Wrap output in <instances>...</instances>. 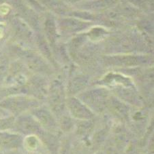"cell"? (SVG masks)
<instances>
[{
	"instance_id": "cell-1",
	"label": "cell",
	"mask_w": 154,
	"mask_h": 154,
	"mask_svg": "<svg viewBox=\"0 0 154 154\" xmlns=\"http://www.w3.org/2000/svg\"><path fill=\"white\" fill-rule=\"evenodd\" d=\"M71 110L72 114L76 118H90L92 116V114L85 108L83 105L78 103H75L71 107Z\"/></svg>"
}]
</instances>
